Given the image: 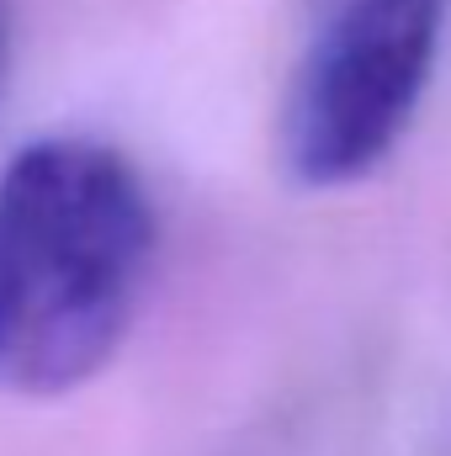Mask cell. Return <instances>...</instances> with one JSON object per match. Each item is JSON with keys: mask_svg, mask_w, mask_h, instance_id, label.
<instances>
[{"mask_svg": "<svg viewBox=\"0 0 451 456\" xmlns=\"http://www.w3.org/2000/svg\"><path fill=\"white\" fill-rule=\"evenodd\" d=\"M451 0H319L282 96V159L303 186L372 175L436 75Z\"/></svg>", "mask_w": 451, "mask_h": 456, "instance_id": "obj_2", "label": "cell"}, {"mask_svg": "<svg viewBox=\"0 0 451 456\" xmlns=\"http://www.w3.org/2000/svg\"><path fill=\"white\" fill-rule=\"evenodd\" d=\"M154 197L86 133L21 143L0 170V387L64 398L112 361L149 287Z\"/></svg>", "mask_w": 451, "mask_h": 456, "instance_id": "obj_1", "label": "cell"}]
</instances>
